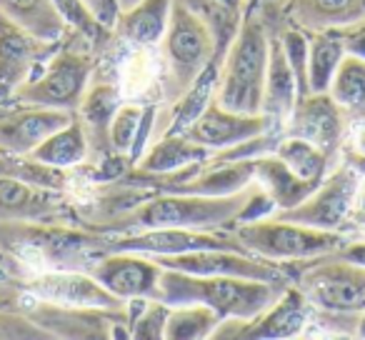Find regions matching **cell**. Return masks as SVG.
Listing matches in <instances>:
<instances>
[{
    "mask_svg": "<svg viewBox=\"0 0 365 340\" xmlns=\"http://www.w3.org/2000/svg\"><path fill=\"white\" fill-rule=\"evenodd\" d=\"M123 103V91L118 86L108 81H101V83H93L88 86L86 96H83L81 105H78L76 115L78 120L83 123L88 133V140L91 145L106 148V155H110L108 150V125H110V118L115 113V108Z\"/></svg>",
    "mask_w": 365,
    "mask_h": 340,
    "instance_id": "4316f807",
    "label": "cell"
},
{
    "mask_svg": "<svg viewBox=\"0 0 365 340\" xmlns=\"http://www.w3.org/2000/svg\"><path fill=\"white\" fill-rule=\"evenodd\" d=\"M273 153L298 175V178L308 180V183H315V185L328 175L330 165H333V160H330L318 145H313V143L300 135H290V133H283V135L275 140Z\"/></svg>",
    "mask_w": 365,
    "mask_h": 340,
    "instance_id": "f546056e",
    "label": "cell"
},
{
    "mask_svg": "<svg viewBox=\"0 0 365 340\" xmlns=\"http://www.w3.org/2000/svg\"><path fill=\"white\" fill-rule=\"evenodd\" d=\"M118 3H120V11H128L130 6H135L138 0H118Z\"/></svg>",
    "mask_w": 365,
    "mask_h": 340,
    "instance_id": "b9f144b4",
    "label": "cell"
},
{
    "mask_svg": "<svg viewBox=\"0 0 365 340\" xmlns=\"http://www.w3.org/2000/svg\"><path fill=\"white\" fill-rule=\"evenodd\" d=\"M298 103V81L288 63V56L283 51L280 36H270L268 48V73H265V88H263V105L260 113L273 120L278 130H283L285 123L290 120Z\"/></svg>",
    "mask_w": 365,
    "mask_h": 340,
    "instance_id": "44dd1931",
    "label": "cell"
},
{
    "mask_svg": "<svg viewBox=\"0 0 365 340\" xmlns=\"http://www.w3.org/2000/svg\"><path fill=\"white\" fill-rule=\"evenodd\" d=\"M340 36H343L345 53L353 56V58H360V61H365V21L355 23V26H350V28H343Z\"/></svg>",
    "mask_w": 365,
    "mask_h": 340,
    "instance_id": "e575fe53",
    "label": "cell"
},
{
    "mask_svg": "<svg viewBox=\"0 0 365 340\" xmlns=\"http://www.w3.org/2000/svg\"><path fill=\"white\" fill-rule=\"evenodd\" d=\"M348 120L350 118L340 110L330 93H310L295 103V110L285 123L283 133L305 138L313 145H318L330 160H335L343 150Z\"/></svg>",
    "mask_w": 365,
    "mask_h": 340,
    "instance_id": "2e32d148",
    "label": "cell"
},
{
    "mask_svg": "<svg viewBox=\"0 0 365 340\" xmlns=\"http://www.w3.org/2000/svg\"><path fill=\"white\" fill-rule=\"evenodd\" d=\"M96 58L83 46L66 43L51 53L43 63L41 73L33 76L21 91L16 93L13 101L21 103H36V105L61 108V110L76 113L91 86Z\"/></svg>",
    "mask_w": 365,
    "mask_h": 340,
    "instance_id": "8992f818",
    "label": "cell"
},
{
    "mask_svg": "<svg viewBox=\"0 0 365 340\" xmlns=\"http://www.w3.org/2000/svg\"><path fill=\"white\" fill-rule=\"evenodd\" d=\"M315 308L298 285H285L280 298L255 318H225L215 328V340H288L298 338L313 323Z\"/></svg>",
    "mask_w": 365,
    "mask_h": 340,
    "instance_id": "ba28073f",
    "label": "cell"
},
{
    "mask_svg": "<svg viewBox=\"0 0 365 340\" xmlns=\"http://www.w3.org/2000/svg\"><path fill=\"white\" fill-rule=\"evenodd\" d=\"M253 168H255V183L275 200V208H278L275 213L295 208V205L303 203L315 190V183L298 178L273 150L255 155Z\"/></svg>",
    "mask_w": 365,
    "mask_h": 340,
    "instance_id": "603a6c76",
    "label": "cell"
},
{
    "mask_svg": "<svg viewBox=\"0 0 365 340\" xmlns=\"http://www.w3.org/2000/svg\"><path fill=\"white\" fill-rule=\"evenodd\" d=\"M343 150L365 153V115H360V118H350L348 130H345Z\"/></svg>",
    "mask_w": 365,
    "mask_h": 340,
    "instance_id": "8d00e7d4",
    "label": "cell"
},
{
    "mask_svg": "<svg viewBox=\"0 0 365 340\" xmlns=\"http://www.w3.org/2000/svg\"><path fill=\"white\" fill-rule=\"evenodd\" d=\"M270 130H278V128L273 125V120L265 113L228 110V108L213 101L182 133L190 140L200 143V145L215 153L225 150V148H235L240 143H248Z\"/></svg>",
    "mask_w": 365,
    "mask_h": 340,
    "instance_id": "e0dca14e",
    "label": "cell"
},
{
    "mask_svg": "<svg viewBox=\"0 0 365 340\" xmlns=\"http://www.w3.org/2000/svg\"><path fill=\"white\" fill-rule=\"evenodd\" d=\"M205 248H240L228 233H210V230L188 228H145L133 233H108L101 240V250H125L150 258L160 255H180Z\"/></svg>",
    "mask_w": 365,
    "mask_h": 340,
    "instance_id": "4fadbf2b",
    "label": "cell"
},
{
    "mask_svg": "<svg viewBox=\"0 0 365 340\" xmlns=\"http://www.w3.org/2000/svg\"><path fill=\"white\" fill-rule=\"evenodd\" d=\"M8 280V270H6V263H3V248H0V285Z\"/></svg>",
    "mask_w": 365,
    "mask_h": 340,
    "instance_id": "60d3db41",
    "label": "cell"
},
{
    "mask_svg": "<svg viewBox=\"0 0 365 340\" xmlns=\"http://www.w3.org/2000/svg\"><path fill=\"white\" fill-rule=\"evenodd\" d=\"M170 8L173 0H138L128 11H120L113 33L133 48L158 46L165 36Z\"/></svg>",
    "mask_w": 365,
    "mask_h": 340,
    "instance_id": "7402d4cb",
    "label": "cell"
},
{
    "mask_svg": "<svg viewBox=\"0 0 365 340\" xmlns=\"http://www.w3.org/2000/svg\"><path fill=\"white\" fill-rule=\"evenodd\" d=\"M285 285L250 278H230V275H193L163 268L160 300L170 305L200 303L215 310L223 320H248L263 313L270 303H275Z\"/></svg>",
    "mask_w": 365,
    "mask_h": 340,
    "instance_id": "7a4b0ae2",
    "label": "cell"
},
{
    "mask_svg": "<svg viewBox=\"0 0 365 340\" xmlns=\"http://www.w3.org/2000/svg\"><path fill=\"white\" fill-rule=\"evenodd\" d=\"M223 323L215 310L200 303L170 305L165 323V340H205L213 338L215 328Z\"/></svg>",
    "mask_w": 365,
    "mask_h": 340,
    "instance_id": "4dcf8cb0",
    "label": "cell"
},
{
    "mask_svg": "<svg viewBox=\"0 0 365 340\" xmlns=\"http://www.w3.org/2000/svg\"><path fill=\"white\" fill-rule=\"evenodd\" d=\"M48 338H53V335L46 328H41L33 318H28L23 310L18 313V310L0 305V340H48Z\"/></svg>",
    "mask_w": 365,
    "mask_h": 340,
    "instance_id": "836d02e7",
    "label": "cell"
},
{
    "mask_svg": "<svg viewBox=\"0 0 365 340\" xmlns=\"http://www.w3.org/2000/svg\"><path fill=\"white\" fill-rule=\"evenodd\" d=\"M340 158L345 165H350L360 178H365V153H353V150H340Z\"/></svg>",
    "mask_w": 365,
    "mask_h": 340,
    "instance_id": "f35d334b",
    "label": "cell"
},
{
    "mask_svg": "<svg viewBox=\"0 0 365 340\" xmlns=\"http://www.w3.org/2000/svg\"><path fill=\"white\" fill-rule=\"evenodd\" d=\"M308 33V31H305ZM348 56L340 31L308 33V86L310 93H328L333 76Z\"/></svg>",
    "mask_w": 365,
    "mask_h": 340,
    "instance_id": "f1b7e54d",
    "label": "cell"
},
{
    "mask_svg": "<svg viewBox=\"0 0 365 340\" xmlns=\"http://www.w3.org/2000/svg\"><path fill=\"white\" fill-rule=\"evenodd\" d=\"M58 43H43L0 13V103L6 105L51 58Z\"/></svg>",
    "mask_w": 365,
    "mask_h": 340,
    "instance_id": "5bb4252c",
    "label": "cell"
},
{
    "mask_svg": "<svg viewBox=\"0 0 365 340\" xmlns=\"http://www.w3.org/2000/svg\"><path fill=\"white\" fill-rule=\"evenodd\" d=\"M153 130H158V108L150 103L123 101L108 125V150L135 168L153 143Z\"/></svg>",
    "mask_w": 365,
    "mask_h": 340,
    "instance_id": "d6986e66",
    "label": "cell"
},
{
    "mask_svg": "<svg viewBox=\"0 0 365 340\" xmlns=\"http://www.w3.org/2000/svg\"><path fill=\"white\" fill-rule=\"evenodd\" d=\"M295 285L320 313L355 315L365 310V268L335 253L310 260L308 270L298 273Z\"/></svg>",
    "mask_w": 365,
    "mask_h": 340,
    "instance_id": "52a82bcc",
    "label": "cell"
},
{
    "mask_svg": "<svg viewBox=\"0 0 365 340\" xmlns=\"http://www.w3.org/2000/svg\"><path fill=\"white\" fill-rule=\"evenodd\" d=\"M220 66H223V56H215L213 61L203 68V73L185 88V93L175 98L173 110L168 113V118H165V130H163V135H165V133H182L210 103L215 101Z\"/></svg>",
    "mask_w": 365,
    "mask_h": 340,
    "instance_id": "d4e9b609",
    "label": "cell"
},
{
    "mask_svg": "<svg viewBox=\"0 0 365 340\" xmlns=\"http://www.w3.org/2000/svg\"><path fill=\"white\" fill-rule=\"evenodd\" d=\"M66 213L63 190L0 173V223H51Z\"/></svg>",
    "mask_w": 365,
    "mask_h": 340,
    "instance_id": "ac0fdd59",
    "label": "cell"
},
{
    "mask_svg": "<svg viewBox=\"0 0 365 340\" xmlns=\"http://www.w3.org/2000/svg\"><path fill=\"white\" fill-rule=\"evenodd\" d=\"M213 150H208L200 143L190 140L185 133H165V135L155 138L143 153V158L135 163L133 173L138 178H165L173 173H182L190 168L203 165Z\"/></svg>",
    "mask_w": 365,
    "mask_h": 340,
    "instance_id": "ffe728a7",
    "label": "cell"
},
{
    "mask_svg": "<svg viewBox=\"0 0 365 340\" xmlns=\"http://www.w3.org/2000/svg\"><path fill=\"white\" fill-rule=\"evenodd\" d=\"M290 13L300 31H343L365 21V0H293Z\"/></svg>",
    "mask_w": 365,
    "mask_h": 340,
    "instance_id": "cb8c5ba5",
    "label": "cell"
},
{
    "mask_svg": "<svg viewBox=\"0 0 365 340\" xmlns=\"http://www.w3.org/2000/svg\"><path fill=\"white\" fill-rule=\"evenodd\" d=\"M268 48L270 36L265 33L263 23L248 16L223 56L215 103L228 110L260 113L268 73Z\"/></svg>",
    "mask_w": 365,
    "mask_h": 340,
    "instance_id": "277c9868",
    "label": "cell"
},
{
    "mask_svg": "<svg viewBox=\"0 0 365 340\" xmlns=\"http://www.w3.org/2000/svg\"><path fill=\"white\" fill-rule=\"evenodd\" d=\"M160 268L182 270L193 275H230V278L265 280V283H288V270L283 263L255 258L240 248H205L180 255H160L153 258Z\"/></svg>",
    "mask_w": 365,
    "mask_h": 340,
    "instance_id": "30bf717a",
    "label": "cell"
},
{
    "mask_svg": "<svg viewBox=\"0 0 365 340\" xmlns=\"http://www.w3.org/2000/svg\"><path fill=\"white\" fill-rule=\"evenodd\" d=\"M23 290L31 298L68 308H125V300L103 288L88 270H36L31 278L23 280Z\"/></svg>",
    "mask_w": 365,
    "mask_h": 340,
    "instance_id": "7c38bea8",
    "label": "cell"
},
{
    "mask_svg": "<svg viewBox=\"0 0 365 340\" xmlns=\"http://www.w3.org/2000/svg\"><path fill=\"white\" fill-rule=\"evenodd\" d=\"M0 13L43 43H61L68 33L53 0H0Z\"/></svg>",
    "mask_w": 365,
    "mask_h": 340,
    "instance_id": "83f0119b",
    "label": "cell"
},
{
    "mask_svg": "<svg viewBox=\"0 0 365 340\" xmlns=\"http://www.w3.org/2000/svg\"><path fill=\"white\" fill-rule=\"evenodd\" d=\"M355 335L358 338H365V310L358 313V323H355Z\"/></svg>",
    "mask_w": 365,
    "mask_h": 340,
    "instance_id": "ab89813d",
    "label": "cell"
},
{
    "mask_svg": "<svg viewBox=\"0 0 365 340\" xmlns=\"http://www.w3.org/2000/svg\"><path fill=\"white\" fill-rule=\"evenodd\" d=\"M335 255L348 260V263H355V265H360V268H365V238L363 240L348 238L338 250H335Z\"/></svg>",
    "mask_w": 365,
    "mask_h": 340,
    "instance_id": "74e56055",
    "label": "cell"
},
{
    "mask_svg": "<svg viewBox=\"0 0 365 340\" xmlns=\"http://www.w3.org/2000/svg\"><path fill=\"white\" fill-rule=\"evenodd\" d=\"M253 190L255 183L233 195L150 193L130 210L110 220L108 233H133L145 228H188L218 233L238 223Z\"/></svg>",
    "mask_w": 365,
    "mask_h": 340,
    "instance_id": "6da1fadb",
    "label": "cell"
},
{
    "mask_svg": "<svg viewBox=\"0 0 365 340\" xmlns=\"http://www.w3.org/2000/svg\"><path fill=\"white\" fill-rule=\"evenodd\" d=\"M160 46L163 68H165V78L163 81L173 91V98L182 96L185 88L218 56L210 28L182 0H173L170 21H168Z\"/></svg>",
    "mask_w": 365,
    "mask_h": 340,
    "instance_id": "5b68a950",
    "label": "cell"
},
{
    "mask_svg": "<svg viewBox=\"0 0 365 340\" xmlns=\"http://www.w3.org/2000/svg\"><path fill=\"white\" fill-rule=\"evenodd\" d=\"M228 235L245 253L283 265L318 260L323 255L335 253L348 240L345 233L310 228V225L278 218V215L250 220V223H235Z\"/></svg>",
    "mask_w": 365,
    "mask_h": 340,
    "instance_id": "3957f363",
    "label": "cell"
},
{
    "mask_svg": "<svg viewBox=\"0 0 365 340\" xmlns=\"http://www.w3.org/2000/svg\"><path fill=\"white\" fill-rule=\"evenodd\" d=\"M76 113L36 103L11 101L0 110V153L8 158H28L48 135L66 128Z\"/></svg>",
    "mask_w": 365,
    "mask_h": 340,
    "instance_id": "8fae6325",
    "label": "cell"
},
{
    "mask_svg": "<svg viewBox=\"0 0 365 340\" xmlns=\"http://www.w3.org/2000/svg\"><path fill=\"white\" fill-rule=\"evenodd\" d=\"M88 273L120 300L133 298H160L163 268L140 253L125 250H103V255L91 263Z\"/></svg>",
    "mask_w": 365,
    "mask_h": 340,
    "instance_id": "9a60e30c",
    "label": "cell"
},
{
    "mask_svg": "<svg viewBox=\"0 0 365 340\" xmlns=\"http://www.w3.org/2000/svg\"><path fill=\"white\" fill-rule=\"evenodd\" d=\"M88 155H91V140H88L86 128L76 115L66 128L48 135L28 158L48 168L73 170V168L83 165L88 160Z\"/></svg>",
    "mask_w": 365,
    "mask_h": 340,
    "instance_id": "484cf974",
    "label": "cell"
},
{
    "mask_svg": "<svg viewBox=\"0 0 365 340\" xmlns=\"http://www.w3.org/2000/svg\"><path fill=\"white\" fill-rule=\"evenodd\" d=\"M88 6H91V11L96 13V18L103 23L106 28H115V21L118 16H120V3L118 0H86Z\"/></svg>",
    "mask_w": 365,
    "mask_h": 340,
    "instance_id": "d590c367",
    "label": "cell"
},
{
    "mask_svg": "<svg viewBox=\"0 0 365 340\" xmlns=\"http://www.w3.org/2000/svg\"><path fill=\"white\" fill-rule=\"evenodd\" d=\"M328 93L348 118L365 115V61L345 56L335 71Z\"/></svg>",
    "mask_w": 365,
    "mask_h": 340,
    "instance_id": "1f68e13d",
    "label": "cell"
},
{
    "mask_svg": "<svg viewBox=\"0 0 365 340\" xmlns=\"http://www.w3.org/2000/svg\"><path fill=\"white\" fill-rule=\"evenodd\" d=\"M358 185H360V175L350 165L340 163L338 168L328 170V175L315 185V190L303 203L273 215L310 225V228L333 230V233L348 235L353 233L350 230V213H353Z\"/></svg>",
    "mask_w": 365,
    "mask_h": 340,
    "instance_id": "9c48e42d",
    "label": "cell"
},
{
    "mask_svg": "<svg viewBox=\"0 0 365 340\" xmlns=\"http://www.w3.org/2000/svg\"><path fill=\"white\" fill-rule=\"evenodd\" d=\"M53 6H56L58 16L66 23L68 33H76L88 46H101L113 33L110 28H106L98 21L86 0H53Z\"/></svg>",
    "mask_w": 365,
    "mask_h": 340,
    "instance_id": "d6a6232c",
    "label": "cell"
}]
</instances>
